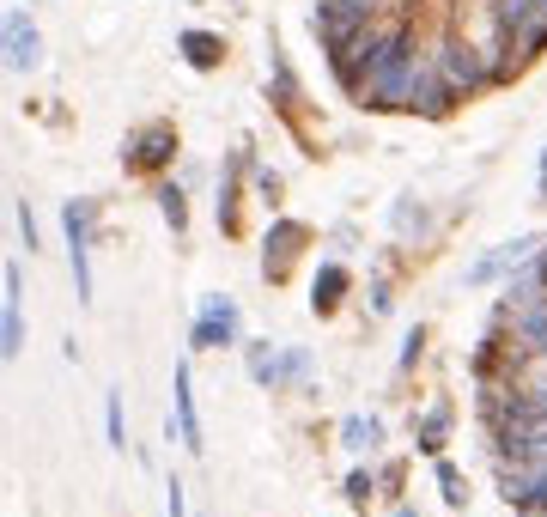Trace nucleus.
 Masks as SVG:
<instances>
[{
    "instance_id": "obj_1",
    "label": "nucleus",
    "mask_w": 547,
    "mask_h": 517,
    "mask_svg": "<svg viewBox=\"0 0 547 517\" xmlns=\"http://www.w3.org/2000/svg\"><path fill=\"white\" fill-rule=\"evenodd\" d=\"M426 73H432V43L420 37V25H408L396 43H389V55L371 67V80L359 92V110H402V116H414V98L426 86Z\"/></svg>"
},
{
    "instance_id": "obj_2",
    "label": "nucleus",
    "mask_w": 547,
    "mask_h": 517,
    "mask_svg": "<svg viewBox=\"0 0 547 517\" xmlns=\"http://www.w3.org/2000/svg\"><path fill=\"white\" fill-rule=\"evenodd\" d=\"M432 67L444 73V86L468 104V98H481V92H493V61L468 43V37H456V31H438L432 37Z\"/></svg>"
},
{
    "instance_id": "obj_3",
    "label": "nucleus",
    "mask_w": 547,
    "mask_h": 517,
    "mask_svg": "<svg viewBox=\"0 0 547 517\" xmlns=\"http://www.w3.org/2000/svg\"><path fill=\"white\" fill-rule=\"evenodd\" d=\"M171 165H177V128L171 122H140L122 140V171L159 183V177H171Z\"/></svg>"
},
{
    "instance_id": "obj_4",
    "label": "nucleus",
    "mask_w": 547,
    "mask_h": 517,
    "mask_svg": "<svg viewBox=\"0 0 547 517\" xmlns=\"http://www.w3.org/2000/svg\"><path fill=\"white\" fill-rule=\"evenodd\" d=\"M189 347H195V353H225V347H244V311H238V299H225V292H207V299L195 305Z\"/></svg>"
},
{
    "instance_id": "obj_5",
    "label": "nucleus",
    "mask_w": 547,
    "mask_h": 517,
    "mask_svg": "<svg viewBox=\"0 0 547 517\" xmlns=\"http://www.w3.org/2000/svg\"><path fill=\"white\" fill-rule=\"evenodd\" d=\"M529 256H541V232H517V238H505V244H493L481 262H468V286H487V280H511Z\"/></svg>"
},
{
    "instance_id": "obj_6",
    "label": "nucleus",
    "mask_w": 547,
    "mask_h": 517,
    "mask_svg": "<svg viewBox=\"0 0 547 517\" xmlns=\"http://www.w3.org/2000/svg\"><path fill=\"white\" fill-rule=\"evenodd\" d=\"M250 165H256V153H250V146H238V153L225 159V171H219L213 207H219V232H225V238L244 232V177H250Z\"/></svg>"
},
{
    "instance_id": "obj_7",
    "label": "nucleus",
    "mask_w": 547,
    "mask_h": 517,
    "mask_svg": "<svg viewBox=\"0 0 547 517\" xmlns=\"http://www.w3.org/2000/svg\"><path fill=\"white\" fill-rule=\"evenodd\" d=\"M304 244H310V226H304V219H274L268 238H262V274H268V286H280V280L292 274V262H298Z\"/></svg>"
},
{
    "instance_id": "obj_8",
    "label": "nucleus",
    "mask_w": 547,
    "mask_h": 517,
    "mask_svg": "<svg viewBox=\"0 0 547 517\" xmlns=\"http://www.w3.org/2000/svg\"><path fill=\"white\" fill-rule=\"evenodd\" d=\"M0 37H7V73H31V67L43 61V37H37V25H31L25 7H7Z\"/></svg>"
},
{
    "instance_id": "obj_9",
    "label": "nucleus",
    "mask_w": 547,
    "mask_h": 517,
    "mask_svg": "<svg viewBox=\"0 0 547 517\" xmlns=\"http://www.w3.org/2000/svg\"><path fill=\"white\" fill-rule=\"evenodd\" d=\"M171 402H177V432H183V451H207V432H201V408H195V372H189V359H177V372H171Z\"/></svg>"
},
{
    "instance_id": "obj_10",
    "label": "nucleus",
    "mask_w": 547,
    "mask_h": 517,
    "mask_svg": "<svg viewBox=\"0 0 547 517\" xmlns=\"http://www.w3.org/2000/svg\"><path fill=\"white\" fill-rule=\"evenodd\" d=\"M268 104H274L280 116H298V104H304V86H298V73H292L280 37H268Z\"/></svg>"
},
{
    "instance_id": "obj_11",
    "label": "nucleus",
    "mask_w": 547,
    "mask_h": 517,
    "mask_svg": "<svg viewBox=\"0 0 547 517\" xmlns=\"http://www.w3.org/2000/svg\"><path fill=\"white\" fill-rule=\"evenodd\" d=\"M347 292H353V268H347V262H323L317 280H310V311H317V317H335Z\"/></svg>"
},
{
    "instance_id": "obj_12",
    "label": "nucleus",
    "mask_w": 547,
    "mask_h": 517,
    "mask_svg": "<svg viewBox=\"0 0 547 517\" xmlns=\"http://www.w3.org/2000/svg\"><path fill=\"white\" fill-rule=\"evenodd\" d=\"M244 372H250L262 390H286V347H274V341H244Z\"/></svg>"
},
{
    "instance_id": "obj_13",
    "label": "nucleus",
    "mask_w": 547,
    "mask_h": 517,
    "mask_svg": "<svg viewBox=\"0 0 547 517\" xmlns=\"http://www.w3.org/2000/svg\"><path fill=\"white\" fill-rule=\"evenodd\" d=\"M177 55H183L195 73H219V67H225V37H219V31H201V25H189V31L177 37Z\"/></svg>"
},
{
    "instance_id": "obj_14",
    "label": "nucleus",
    "mask_w": 547,
    "mask_h": 517,
    "mask_svg": "<svg viewBox=\"0 0 547 517\" xmlns=\"http://www.w3.org/2000/svg\"><path fill=\"white\" fill-rule=\"evenodd\" d=\"M377 445H383V420H377V414H347V420H341V451L371 457Z\"/></svg>"
},
{
    "instance_id": "obj_15",
    "label": "nucleus",
    "mask_w": 547,
    "mask_h": 517,
    "mask_svg": "<svg viewBox=\"0 0 547 517\" xmlns=\"http://www.w3.org/2000/svg\"><path fill=\"white\" fill-rule=\"evenodd\" d=\"M389 226H396V238H414V244H426V238H432V213H426V201L402 195L396 207H389Z\"/></svg>"
},
{
    "instance_id": "obj_16",
    "label": "nucleus",
    "mask_w": 547,
    "mask_h": 517,
    "mask_svg": "<svg viewBox=\"0 0 547 517\" xmlns=\"http://www.w3.org/2000/svg\"><path fill=\"white\" fill-rule=\"evenodd\" d=\"M152 201H159L165 226L183 238V232H189V195H183V183H177V177H159V183H152Z\"/></svg>"
},
{
    "instance_id": "obj_17",
    "label": "nucleus",
    "mask_w": 547,
    "mask_h": 517,
    "mask_svg": "<svg viewBox=\"0 0 547 517\" xmlns=\"http://www.w3.org/2000/svg\"><path fill=\"white\" fill-rule=\"evenodd\" d=\"M444 438H450V402L426 408V414H420V426H414V445H420L426 457H444Z\"/></svg>"
},
{
    "instance_id": "obj_18",
    "label": "nucleus",
    "mask_w": 547,
    "mask_h": 517,
    "mask_svg": "<svg viewBox=\"0 0 547 517\" xmlns=\"http://www.w3.org/2000/svg\"><path fill=\"white\" fill-rule=\"evenodd\" d=\"M61 232H67V244H92V232H98V201H67L61 207Z\"/></svg>"
},
{
    "instance_id": "obj_19",
    "label": "nucleus",
    "mask_w": 547,
    "mask_h": 517,
    "mask_svg": "<svg viewBox=\"0 0 547 517\" xmlns=\"http://www.w3.org/2000/svg\"><path fill=\"white\" fill-rule=\"evenodd\" d=\"M25 353V311L19 305H0V359H19Z\"/></svg>"
},
{
    "instance_id": "obj_20",
    "label": "nucleus",
    "mask_w": 547,
    "mask_h": 517,
    "mask_svg": "<svg viewBox=\"0 0 547 517\" xmlns=\"http://www.w3.org/2000/svg\"><path fill=\"white\" fill-rule=\"evenodd\" d=\"M67 268H73V299L92 305V244H67Z\"/></svg>"
},
{
    "instance_id": "obj_21",
    "label": "nucleus",
    "mask_w": 547,
    "mask_h": 517,
    "mask_svg": "<svg viewBox=\"0 0 547 517\" xmlns=\"http://www.w3.org/2000/svg\"><path fill=\"white\" fill-rule=\"evenodd\" d=\"M250 189H256V201H262V207H280V195H286V177H280L274 165H262V159H256V165H250Z\"/></svg>"
},
{
    "instance_id": "obj_22",
    "label": "nucleus",
    "mask_w": 547,
    "mask_h": 517,
    "mask_svg": "<svg viewBox=\"0 0 547 517\" xmlns=\"http://www.w3.org/2000/svg\"><path fill=\"white\" fill-rule=\"evenodd\" d=\"M432 475H438V487H444V505H462V499H468V487H462V469H456L450 457H432Z\"/></svg>"
},
{
    "instance_id": "obj_23",
    "label": "nucleus",
    "mask_w": 547,
    "mask_h": 517,
    "mask_svg": "<svg viewBox=\"0 0 547 517\" xmlns=\"http://www.w3.org/2000/svg\"><path fill=\"white\" fill-rule=\"evenodd\" d=\"M377 487H383V475H371V469H353V475L341 481L347 505H371V499H377Z\"/></svg>"
},
{
    "instance_id": "obj_24",
    "label": "nucleus",
    "mask_w": 547,
    "mask_h": 517,
    "mask_svg": "<svg viewBox=\"0 0 547 517\" xmlns=\"http://www.w3.org/2000/svg\"><path fill=\"white\" fill-rule=\"evenodd\" d=\"M104 432H110V445H116V451L128 445V414H122V390H110V396H104Z\"/></svg>"
},
{
    "instance_id": "obj_25",
    "label": "nucleus",
    "mask_w": 547,
    "mask_h": 517,
    "mask_svg": "<svg viewBox=\"0 0 547 517\" xmlns=\"http://www.w3.org/2000/svg\"><path fill=\"white\" fill-rule=\"evenodd\" d=\"M310 384V347H286V390Z\"/></svg>"
},
{
    "instance_id": "obj_26",
    "label": "nucleus",
    "mask_w": 547,
    "mask_h": 517,
    "mask_svg": "<svg viewBox=\"0 0 547 517\" xmlns=\"http://www.w3.org/2000/svg\"><path fill=\"white\" fill-rule=\"evenodd\" d=\"M420 353H426V329L414 323V329H408V341H402V359H396V365H402V372H414V365H420Z\"/></svg>"
},
{
    "instance_id": "obj_27",
    "label": "nucleus",
    "mask_w": 547,
    "mask_h": 517,
    "mask_svg": "<svg viewBox=\"0 0 547 517\" xmlns=\"http://www.w3.org/2000/svg\"><path fill=\"white\" fill-rule=\"evenodd\" d=\"M13 226H19L25 250H37V219H31V201H13Z\"/></svg>"
},
{
    "instance_id": "obj_28",
    "label": "nucleus",
    "mask_w": 547,
    "mask_h": 517,
    "mask_svg": "<svg viewBox=\"0 0 547 517\" xmlns=\"http://www.w3.org/2000/svg\"><path fill=\"white\" fill-rule=\"evenodd\" d=\"M0 280H7V299H0V305H19V299H25V274H19V262H7V274H0Z\"/></svg>"
},
{
    "instance_id": "obj_29",
    "label": "nucleus",
    "mask_w": 547,
    "mask_h": 517,
    "mask_svg": "<svg viewBox=\"0 0 547 517\" xmlns=\"http://www.w3.org/2000/svg\"><path fill=\"white\" fill-rule=\"evenodd\" d=\"M165 517H189V511H183V481H177V475L165 481Z\"/></svg>"
},
{
    "instance_id": "obj_30",
    "label": "nucleus",
    "mask_w": 547,
    "mask_h": 517,
    "mask_svg": "<svg viewBox=\"0 0 547 517\" xmlns=\"http://www.w3.org/2000/svg\"><path fill=\"white\" fill-rule=\"evenodd\" d=\"M389 305H396V299H389V280H383V274H377V280H371V311H377V317H383V311H389Z\"/></svg>"
},
{
    "instance_id": "obj_31",
    "label": "nucleus",
    "mask_w": 547,
    "mask_h": 517,
    "mask_svg": "<svg viewBox=\"0 0 547 517\" xmlns=\"http://www.w3.org/2000/svg\"><path fill=\"white\" fill-rule=\"evenodd\" d=\"M535 183L547 189V146H541V165H535Z\"/></svg>"
},
{
    "instance_id": "obj_32",
    "label": "nucleus",
    "mask_w": 547,
    "mask_h": 517,
    "mask_svg": "<svg viewBox=\"0 0 547 517\" xmlns=\"http://www.w3.org/2000/svg\"><path fill=\"white\" fill-rule=\"evenodd\" d=\"M389 517H420V511H414V505H396V511H389Z\"/></svg>"
},
{
    "instance_id": "obj_33",
    "label": "nucleus",
    "mask_w": 547,
    "mask_h": 517,
    "mask_svg": "<svg viewBox=\"0 0 547 517\" xmlns=\"http://www.w3.org/2000/svg\"><path fill=\"white\" fill-rule=\"evenodd\" d=\"M238 7H244V0H238Z\"/></svg>"
}]
</instances>
